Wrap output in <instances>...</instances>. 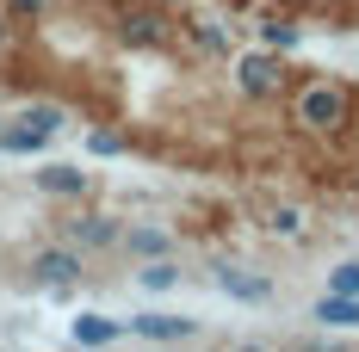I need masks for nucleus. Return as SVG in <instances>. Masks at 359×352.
Segmentation results:
<instances>
[{
    "label": "nucleus",
    "instance_id": "1",
    "mask_svg": "<svg viewBox=\"0 0 359 352\" xmlns=\"http://www.w3.org/2000/svg\"><path fill=\"white\" fill-rule=\"evenodd\" d=\"M291 124L310 130V136H341V130L353 124V93H347L341 80H310V87L297 93V106H291Z\"/></svg>",
    "mask_w": 359,
    "mask_h": 352
},
{
    "label": "nucleus",
    "instance_id": "2",
    "mask_svg": "<svg viewBox=\"0 0 359 352\" xmlns=\"http://www.w3.org/2000/svg\"><path fill=\"white\" fill-rule=\"evenodd\" d=\"M236 87H242L248 99H273V93L285 87V62H279V50H248V56L236 62Z\"/></svg>",
    "mask_w": 359,
    "mask_h": 352
},
{
    "label": "nucleus",
    "instance_id": "3",
    "mask_svg": "<svg viewBox=\"0 0 359 352\" xmlns=\"http://www.w3.org/2000/svg\"><path fill=\"white\" fill-rule=\"evenodd\" d=\"M118 37L137 43V50H161V43L174 37V19L155 13V6H124V13H118Z\"/></svg>",
    "mask_w": 359,
    "mask_h": 352
},
{
    "label": "nucleus",
    "instance_id": "4",
    "mask_svg": "<svg viewBox=\"0 0 359 352\" xmlns=\"http://www.w3.org/2000/svg\"><path fill=\"white\" fill-rule=\"evenodd\" d=\"M32 279L43 290H69L81 284V247H37L32 253Z\"/></svg>",
    "mask_w": 359,
    "mask_h": 352
},
{
    "label": "nucleus",
    "instance_id": "5",
    "mask_svg": "<svg viewBox=\"0 0 359 352\" xmlns=\"http://www.w3.org/2000/svg\"><path fill=\"white\" fill-rule=\"evenodd\" d=\"M130 334L149 340V346H186V340H198V321H192V316H161V309H149V316L130 321Z\"/></svg>",
    "mask_w": 359,
    "mask_h": 352
},
{
    "label": "nucleus",
    "instance_id": "6",
    "mask_svg": "<svg viewBox=\"0 0 359 352\" xmlns=\"http://www.w3.org/2000/svg\"><path fill=\"white\" fill-rule=\"evenodd\" d=\"M217 290L236 297V303H266V297H273V279H260L248 266H217Z\"/></svg>",
    "mask_w": 359,
    "mask_h": 352
},
{
    "label": "nucleus",
    "instance_id": "7",
    "mask_svg": "<svg viewBox=\"0 0 359 352\" xmlns=\"http://www.w3.org/2000/svg\"><path fill=\"white\" fill-rule=\"evenodd\" d=\"M74 346H118L124 340V321H111V316H100V309H87V316H74Z\"/></svg>",
    "mask_w": 359,
    "mask_h": 352
},
{
    "label": "nucleus",
    "instance_id": "8",
    "mask_svg": "<svg viewBox=\"0 0 359 352\" xmlns=\"http://www.w3.org/2000/svg\"><path fill=\"white\" fill-rule=\"evenodd\" d=\"M37 192H50V198H87V174L69 167V161H50V167H37Z\"/></svg>",
    "mask_w": 359,
    "mask_h": 352
},
{
    "label": "nucleus",
    "instance_id": "9",
    "mask_svg": "<svg viewBox=\"0 0 359 352\" xmlns=\"http://www.w3.org/2000/svg\"><path fill=\"white\" fill-rule=\"evenodd\" d=\"M69 247H118V223L111 216H74L69 223Z\"/></svg>",
    "mask_w": 359,
    "mask_h": 352
},
{
    "label": "nucleus",
    "instance_id": "10",
    "mask_svg": "<svg viewBox=\"0 0 359 352\" xmlns=\"http://www.w3.org/2000/svg\"><path fill=\"white\" fill-rule=\"evenodd\" d=\"M118 247H130L137 260H161V253H174V235L168 229H118Z\"/></svg>",
    "mask_w": 359,
    "mask_h": 352
},
{
    "label": "nucleus",
    "instance_id": "11",
    "mask_svg": "<svg viewBox=\"0 0 359 352\" xmlns=\"http://www.w3.org/2000/svg\"><path fill=\"white\" fill-rule=\"evenodd\" d=\"M316 321H323V328H359V297H341V290H328L323 303H316Z\"/></svg>",
    "mask_w": 359,
    "mask_h": 352
},
{
    "label": "nucleus",
    "instance_id": "12",
    "mask_svg": "<svg viewBox=\"0 0 359 352\" xmlns=\"http://www.w3.org/2000/svg\"><path fill=\"white\" fill-rule=\"evenodd\" d=\"M19 124H32V130H43V136H56V130L69 124V111H62V106H25V111H19Z\"/></svg>",
    "mask_w": 359,
    "mask_h": 352
},
{
    "label": "nucleus",
    "instance_id": "13",
    "mask_svg": "<svg viewBox=\"0 0 359 352\" xmlns=\"http://www.w3.org/2000/svg\"><path fill=\"white\" fill-rule=\"evenodd\" d=\"M137 279H143V290H174V284H180V266L168 260V253H161V260H149Z\"/></svg>",
    "mask_w": 359,
    "mask_h": 352
},
{
    "label": "nucleus",
    "instance_id": "14",
    "mask_svg": "<svg viewBox=\"0 0 359 352\" xmlns=\"http://www.w3.org/2000/svg\"><path fill=\"white\" fill-rule=\"evenodd\" d=\"M260 43H266V50H291V43H297V25H291V19H266V25H260Z\"/></svg>",
    "mask_w": 359,
    "mask_h": 352
},
{
    "label": "nucleus",
    "instance_id": "15",
    "mask_svg": "<svg viewBox=\"0 0 359 352\" xmlns=\"http://www.w3.org/2000/svg\"><path fill=\"white\" fill-rule=\"evenodd\" d=\"M266 229H273V235H291V241H297V235H304V211H297V204H285V211H273V223H266Z\"/></svg>",
    "mask_w": 359,
    "mask_h": 352
},
{
    "label": "nucleus",
    "instance_id": "16",
    "mask_svg": "<svg viewBox=\"0 0 359 352\" xmlns=\"http://www.w3.org/2000/svg\"><path fill=\"white\" fill-rule=\"evenodd\" d=\"M192 37H198V50H211V56H223V50H229V37L217 31L211 19H198V25H192Z\"/></svg>",
    "mask_w": 359,
    "mask_h": 352
},
{
    "label": "nucleus",
    "instance_id": "17",
    "mask_svg": "<svg viewBox=\"0 0 359 352\" xmlns=\"http://www.w3.org/2000/svg\"><path fill=\"white\" fill-rule=\"evenodd\" d=\"M328 290H341V297H359V260H347V266H334V279H328Z\"/></svg>",
    "mask_w": 359,
    "mask_h": 352
},
{
    "label": "nucleus",
    "instance_id": "18",
    "mask_svg": "<svg viewBox=\"0 0 359 352\" xmlns=\"http://www.w3.org/2000/svg\"><path fill=\"white\" fill-rule=\"evenodd\" d=\"M87 148H93V155H124V136H118V130H93Z\"/></svg>",
    "mask_w": 359,
    "mask_h": 352
},
{
    "label": "nucleus",
    "instance_id": "19",
    "mask_svg": "<svg viewBox=\"0 0 359 352\" xmlns=\"http://www.w3.org/2000/svg\"><path fill=\"white\" fill-rule=\"evenodd\" d=\"M50 6H56V0H6L13 19H37V13H50Z\"/></svg>",
    "mask_w": 359,
    "mask_h": 352
},
{
    "label": "nucleus",
    "instance_id": "20",
    "mask_svg": "<svg viewBox=\"0 0 359 352\" xmlns=\"http://www.w3.org/2000/svg\"><path fill=\"white\" fill-rule=\"evenodd\" d=\"M6 50H13V13L0 6V56H6Z\"/></svg>",
    "mask_w": 359,
    "mask_h": 352
}]
</instances>
